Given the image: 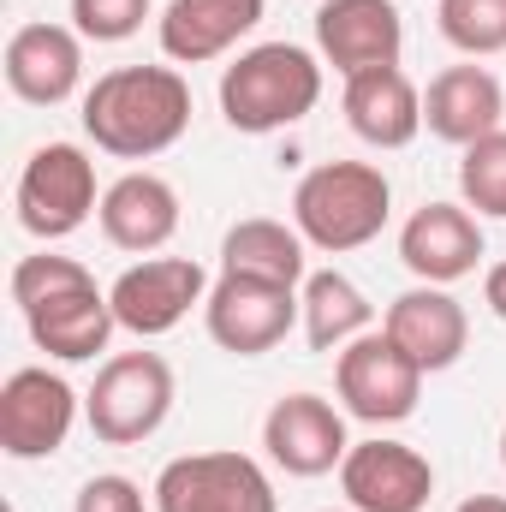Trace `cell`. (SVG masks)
Listing matches in <instances>:
<instances>
[{
    "label": "cell",
    "mask_w": 506,
    "mask_h": 512,
    "mask_svg": "<svg viewBox=\"0 0 506 512\" xmlns=\"http://www.w3.org/2000/svg\"><path fill=\"white\" fill-rule=\"evenodd\" d=\"M155 512H274V483L251 453H185L161 465Z\"/></svg>",
    "instance_id": "obj_7"
},
{
    "label": "cell",
    "mask_w": 506,
    "mask_h": 512,
    "mask_svg": "<svg viewBox=\"0 0 506 512\" xmlns=\"http://www.w3.org/2000/svg\"><path fill=\"white\" fill-rule=\"evenodd\" d=\"M387 209H393V185L370 161H322L292 191V227L304 233V245L328 256L364 251L370 239H381Z\"/></svg>",
    "instance_id": "obj_3"
},
{
    "label": "cell",
    "mask_w": 506,
    "mask_h": 512,
    "mask_svg": "<svg viewBox=\"0 0 506 512\" xmlns=\"http://www.w3.org/2000/svg\"><path fill=\"white\" fill-rule=\"evenodd\" d=\"M417 364H423V376H435V370H453L459 358H465V346H471V322H465V304L447 292V286H411V292H399L393 304H387V322H381Z\"/></svg>",
    "instance_id": "obj_17"
},
{
    "label": "cell",
    "mask_w": 506,
    "mask_h": 512,
    "mask_svg": "<svg viewBox=\"0 0 506 512\" xmlns=\"http://www.w3.org/2000/svg\"><path fill=\"white\" fill-rule=\"evenodd\" d=\"M334 387H340L352 417H364V423H405L417 411V393H423V364L381 328V334H358L334 358Z\"/></svg>",
    "instance_id": "obj_8"
},
{
    "label": "cell",
    "mask_w": 506,
    "mask_h": 512,
    "mask_svg": "<svg viewBox=\"0 0 506 512\" xmlns=\"http://www.w3.org/2000/svg\"><path fill=\"white\" fill-rule=\"evenodd\" d=\"M435 24H441V36H447L459 54H471V60L506 54V0H441V6H435Z\"/></svg>",
    "instance_id": "obj_24"
},
{
    "label": "cell",
    "mask_w": 506,
    "mask_h": 512,
    "mask_svg": "<svg viewBox=\"0 0 506 512\" xmlns=\"http://www.w3.org/2000/svg\"><path fill=\"white\" fill-rule=\"evenodd\" d=\"M304 316V298L298 286H268L251 274H221L209 286V304H203V322H209V340L233 358H262L274 352L292 322Z\"/></svg>",
    "instance_id": "obj_9"
},
{
    "label": "cell",
    "mask_w": 506,
    "mask_h": 512,
    "mask_svg": "<svg viewBox=\"0 0 506 512\" xmlns=\"http://www.w3.org/2000/svg\"><path fill=\"white\" fill-rule=\"evenodd\" d=\"M262 447L286 477H328L346 465V417L322 393H286L262 417Z\"/></svg>",
    "instance_id": "obj_12"
},
{
    "label": "cell",
    "mask_w": 506,
    "mask_h": 512,
    "mask_svg": "<svg viewBox=\"0 0 506 512\" xmlns=\"http://www.w3.org/2000/svg\"><path fill=\"white\" fill-rule=\"evenodd\" d=\"M191 126V84L173 66H114L84 90V131L120 161H149Z\"/></svg>",
    "instance_id": "obj_2"
},
{
    "label": "cell",
    "mask_w": 506,
    "mask_h": 512,
    "mask_svg": "<svg viewBox=\"0 0 506 512\" xmlns=\"http://www.w3.org/2000/svg\"><path fill=\"white\" fill-rule=\"evenodd\" d=\"M483 304H489V310L506 322V262H495V268H489V280H483Z\"/></svg>",
    "instance_id": "obj_28"
},
{
    "label": "cell",
    "mask_w": 506,
    "mask_h": 512,
    "mask_svg": "<svg viewBox=\"0 0 506 512\" xmlns=\"http://www.w3.org/2000/svg\"><path fill=\"white\" fill-rule=\"evenodd\" d=\"M149 0H72V30L84 42H126L143 30Z\"/></svg>",
    "instance_id": "obj_26"
},
{
    "label": "cell",
    "mask_w": 506,
    "mask_h": 512,
    "mask_svg": "<svg viewBox=\"0 0 506 512\" xmlns=\"http://www.w3.org/2000/svg\"><path fill=\"white\" fill-rule=\"evenodd\" d=\"M352 512H358V507H352Z\"/></svg>",
    "instance_id": "obj_31"
},
{
    "label": "cell",
    "mask_w": 506,
    "mask_h": 512,
    "mask_svg": "<svg viewBox=\"0 0 506 512\" xmlns=\"http://www.w3.org/2000/svg\"><path fill=\"white\" fill-rule=\"evenodd\" d=\"M12 304L30 322V340L60 364H84V358L108 352V340L120 328L114 298L96 286V274L78 256H24L12 268Z\"/></svg>",
    "instance_id": "obj_1"
},
{
    "label": "cell",
    "mask_w": 506,
    "mask_h": 512,
    "mask_svg": "<svg viewBox=\"0 0 506 512\" xmlns=\"http://www.w3.org/2000/svg\"><path fill=\"white\" fill-rule=\"evenodd\" d=\"M102 233L114 251H161L173 233H179V191L161 179V173H126L102 191V209H96Z\"/></svg>",
    "instance_id": "obj_18"
},
{
    "label": "cell",
    "mask_w": 506,
    "mask_h": 512,
    "mask_svg": "<svg viewBox=\"0 0 506 512\" xmlns=\"http://www.w3.org/2000/svg\"><path fill=\"white\" fill-rule=\"evenodd\" d=\"M84 78V36L66 24H18L6 42V90L30 108H60Z\"/></svg>",
    "instance_id": "obj_16"
},
{
    "label": "cell",
    "mask_w": 506,
    "mask_h": 512,
    "mask_svg": "<svg viewBox=\"0 0 506 512\" xmlns=\"http://www.w3.org/2000/svg\"><path fill=\"white\" fill-rule=\"evenodd\" d=\"M370 316H376L370 298L340 268H316L304 280V340H310V352H346L358 334H370Z\"/></svg>",
    "instance_id": "obj_23"
},
{
    "label": "cell",
    "mask_w": 506,
    "mask_h": 512,
    "mask_svg": "<svg viewBox=\"0 0 506 512\" xmlns=\"http://www.w3.org/2000/svg\"><path fill=\"white\" fill-rule=\"evenodd\" d=\"M340 495L358 512H423L435 495V465L405 441H352L340 465Z\"/></svg>",
    "instance_id": "obj_14"
},
{
    "label": "cell",
    "mask_w": 506,
    "mask_h": 512,
    "mask_svg": "<svg viewBox=\"0 0 506 512\" xmlns=\"http://www.w3.org/2000/svg\"><path fill=\"white\" fill-rule=\"evenodd\" d=\"M12 203H18V227L24 233H36L48 245L54 239H72L102 209V197H96V161L78 143H42L24 161Z\"/></svg>",
    "instance_id": "obj_6"
},
{
    "label": "cell",
    "mask_w": 506,
    "mask_h": 512,
    "mask_svg": "<svg viewBox=\"0 0 506 512\" xmlns=\"http://www.w3.org/2000/svg\"><path fill=\"white\" fill-rule=\"evenodd\" d=\"M256 24H262V0H167L161 54L179 66H203V60H221Z\"/></svg>",
    "instance_id": "obj_20"
},
{
    "label": "cell",
    "mask_w": 506,
    "mask_h": 512,
    "mask_svg": "<svg viewBox=\"0 0 506 512\" xmlns=\"http://www.w3.org/2000/svg\"><path fill=\"white\" fill-rule=\"evenodd\" d=\"M221 274H251V280H268V286H298V280H310L304 274V233L286 227V221L251 215V221L227 227Z\"/></svg>",
    "instance_id": "obj_22"
},
{
    "label": "cell",
    "mask_w": 506,
    "mask_h": 512,
    "mask_svg": "<svg viewBox=\"0 0 506 512\" xmlns=\"http://www.w3.org/2000/svg\"><path fill=\"white\" fill-rule=\"evenodd\" d=\"M501 114H506V90L489 66H447L441 78H429L423 126L435 131L441 143L471 149L477 137L501 131Z\"/></svg>",
    "instance_id": "obj_19"
},
{
    "label": "cell",
    "mask_w": 506,
    "mask_h": 512,
    "mask_svg": "<svg viewBox=\"0 0 506 512\" xmlns=\"http://www.w3.org/2000/svg\"><path fill=\"white\" fill-rule=\"evenodd\" d=\"M78 417V393L54 370H12L0 387V447L6 459H48L66 447Z\"/></svg>",
    "instance_id": "obj_11"
},
{
    "label": "cell",
    "mask_w": 506,
    "mask_h": 512,
    "mask_svg": "<svg viewBox=\"0 0 506 512\" xmlns=\"http://www.w3.org/2000/svg\"><path fill=\"white\" fill-rule=\"evenodd\" d=\"M173 411V370L161 352H120L96 370V387L84 393V417L96 441L108 447H137L149 441Z\"/></svg>",
    "instance_id": "obj_5"
},
{
    "label": "cell",
    "mask_w": 506,
    "mask_h": 512,
    "mask_svg": "<svg viewBox=\"0 0 506 512\" xmlns=\"http://www.w3.org/2000/svg\"><path fill=\"white\" fill-rule=\"evenodd\" d=\"M316 102H322V66L298 42H256L221 72V114L245 137L298 126Z\"/></svg>",
    "instance_id": "obj_4"
},
{
    "label": "cell",
    "mask_w": 506,
    "mask_h": 512,
    "mask_svg": "<svg viewBox=\"0 0 506 512\" xmlns=\"http://www.w3.org/2000/svg\"><path fill=\"white\" fill-rule=\"evenodd\" d=\"M316 48L340 78L399 66L405 54V18L393 0H322L316 6Z\"/></svg>",
    "instance_id": "obj_13"
},
{
    "label": "cell",
    "mask_w": 506,
    "mask_h": 512,
    "mask_svg": "<svg viewBox=\"0 0 506 512\" xmlns=\"http://www.w3.org/2000/svg\"><path fill=\"white\" fill-rule=\"evenodd\" d=\"M72 512H143V489L131 477H120V471H102V477H90L78 489Z\"/></svg>",
    "instance_id": "obj_27"
},
{
    "label": "cell",
    "mask_w": 506,
    "mask_h": 512,
    "mask_svg": "<svg viewBox=\"0 0 506 512\" xmlns=\"http://www.w3.org/2000/svg\"><path fill=\"white\" fill-rule=\"evenodd\" d=\"M501 465H506V429H501Z\"/></svg>",
    "instance_id": "obj_30"
},
{
    "label": "cell",
    "mask_w": 506,
    "mask_h": 512,
    "mask_svg": "<svg viewBox=\"0 0 506 512\" xmlns=\"http://www.w3.org/2000/svg\"><path fill=\"white\" fill-rule=\"evenodd\" d=\"M108 298H114V316L126 334L161 340L191 316V304H209V274L191 256H149L108 286Z\"/></svg>",
    "instance_id": "obj_10"
},
{
    "label": "cell",
    "mask_w": 506,
    "mask_h": 512,
    "mask_svg": "<svg viewBox=\"0 0 506 512\" xmlns=\"http://www.w3.org/2000/svg\"><path fill=\"white\" fill-rule=\"evenodd\" d=\"M453 512H506V495H471V501H459Z\"/></svg>",
    "instance_id": "obj_29"
},
{
    "label": "cell",
    "mask_w": 506,
    "mask_h": 512,
    "mask_svg": "<svg viewBox=\"0 0 506 512\" xmlns=\"http://www.w3.org/2000/svg\"><path fill=\"white\" fill-rule=\"evenodd\" d=\"M399 262L423 286H453V280L477 274V262H483V227H477V215L465 203H423L399 227Z\"/></svg>",
    "instance_id": "obj_15"
},
{
    "label": "cell",
    "mask_w": 506,
    "mask_h": 512,
    "mask_svg": "<svg viewBox=\"0 0 506 512\" xmlns=\"http://www.w3.org/2000/svg\"><path fill=\"white\" fill-rule=\"evenodd\" d=\"M459 191H465V209L506 221V131H489V137H477V143L465 149V161H459Z\"/></svg>",
    "instance_id": "obj_25"
},
{
    "label": "cell",
    "mask_w": 506,
    "mask_h": 512,
    "mask_svg": "<svg viewBox=\"0 0 506 512\" xmlns=\"http://www.w3.org/2000/svg\"><path fill=\"white\" fill-rule=\"evenodd\" d=\"M346 126L370 149H405L423 131V96L399 66H376L346 78Z\"/></svg>",
    "instance_id": "obj_21"
}]
</instances>
